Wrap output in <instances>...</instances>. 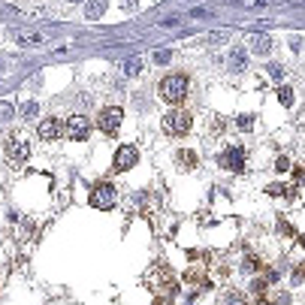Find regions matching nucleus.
I'll return each instance as SVG.
<instances>
[{
	"label": "nucleus",
	"instance_id": "obj_15",
	"mask_svg": "<svg viewBox=\"0 0 305 305\" xmlns=\"http://www.w3.org/2000/svg\"><path fill=\"white\" fill-rule=\"evenodd\" d=\"M266 73H269L272 82H281V79H284V67H281V64H269V67H266Z\"/></svg>",
	"mask_w": 305,
	"mask_h": 305
},
{
	"label": "nucleus",
	"instance_id": "obj_8",
	"mask_svg": "<svg viewBox=\"0 0 305 305\" xmlns=\"http://www.w3.org/2000/svg\"><path fill=\"white\" fill-rule=\"evenodd\" d=\"M6 160H12V163H18V160H27V154H30V145L24 142V139H12V142H6Z\"/></svg>",
	"mask_w": 305,
	"mask_h": 305
},
{
	"label": "nucleus",
	"instance_id": "obj_20",
	"mask_svg": "<svg viewBox=\"0 0 305 305\" xmlns=\"http://www.w3.org/2000/svg\"><path fill=\"white\" fill-rule=\"evenodd\" d=\"M15 115V109H12V103H0V121H9Z\"/></svg>",
	"mask_w": 305,
	"mask_h": 305
},
{
	"label": "nucleus",
	"instance_id": "obj_29",
	"mask_svg": "<svg viewBox=\"0 0 305 305\" xmlns=\"http://www.w3.org/2000/svg\"><path fill=\"white\" fill-rule=\"evenodd\" d=\"M257 305H269V302H266V299H257Z\"/></svg>",
	"mask_w": 305,
	"mask_h": 305
},
{
	"label": "nucleus",
	"instance_id": "obj_13",
	"mask_svg": "<svg viewBox=\"0 0 305 305\" xmlns=\"http://www.w3.org/2000/svg\"><path fill=\"white\" fill-rule=\"evenodd\" d=\"M221 305H248V296H245V293H239V290H230V293L224 296V302H221Z\"/></svg>",
	"mask_w": 305,
	"mask_h": 305
},
{
	"label": "nucleus",
	"instance_id": "obj_23",
	"mask_svg": "<svg viewBox=\"0 0 305 305\" xmlns=\"http://www.w3.org/2000/svg\"><path fill=\"white\" fill-rule=\"evenodd\" d=\"M103 9H106V6H103V3H91V6H88V9H85V12H88V15H91V18H97V15H103Z\"/></svg>",
	"mask_w": 305,
	"mask_h": 305
},
{
	"label": "nucleus",
	"instance_id": "obj_12",
	"mask_svg": "<svg viewBox=\"0 0 305 305\" xmlns=\"http://www.w3.org/2000/svg\"><path fill=\"white\" fill-rule=\"evenodd\" d=\"M175 163H178L181 169H194V166H197V154H194L190 148H181L178 154H175Z\"/></svg>",
	"mask_w": 305,
	"mask_h": 305
},
{
	"label": "nucleus",
	"instance_id": "obj_25",
	"mask_svg": "<svg viewBox=\"0 0 305 305\" xmlns=\"http://www.w3.org/2000/svg\"><path fill=\"white\" fill-rule=\"evenodd\" d=\"M169 58H172V52H169V49H163V52H157V55H154V61H157V64H166Z\"/></svg>",
	"mask_w": 305,
	"mask_h": 305
},
{
	"label": "nucleus",
	"instance_id": "obj_19",
	"mask_svg": "<svg viewBox=\"0 0 305 305\" xmlns=\"http://www.w3.org/2000/svg\"><path fill=\"white\" fill-rule=\"evenodd\" d=\"M278 103L281 106H290L293 103V91L290 88H278Z\"/></svg>",
	"mask_w": 305,
	"mask_h": 305
},
{
	"label": "nucleus",
	"instance_id": "obj_22",
	"mask_svg": "<svg viewBox=\"0 0 305 305\" xmlns=\"http://www.w3.org/2000/svg\"><path fill=\"white\" fill-rule=\"evenodd\" d=\"M251 293H254V296H263V293H266V281H263V278H257V281L251 284Z\"/></svg>",
	"mask_w": 305,
	"mask_h": 305
},
{
	"label": "nucleus",
	"instance_id": "obj_3",
	"mask_svg": "<svg viewBox=\"0 0 305 305\" xmlns=\"http://www.w3.org/2000/svg\"><path fill=\"white\" fill-rule=\"evenodd\" d=\"M163 130L169 136H184L190 130V115H187V112H181V109L166 112V115H163Z\"/></svg>",
	"mask_w": 305,
	"mask_h": 305
},
{
	"label": "nucleus",
	"instance_id": "obj_14",
	"mask_svg": "<svg viewBox=\"0 0 305 305\" xmlns=\"http://www.w3.org/2000/svg\"><path fill=\"white\" fill-rule=\"evenodd\" d=\"M15 40H18L21 46H30V43H40L43 36H40V33H27V30H21V33H15Z\"/></svg>",
	"mask_w": 305,
	"mask_h": 305
},
{
	"label": "nucleus",
	"instance_id": "obj_21",
	"mask_svg": "<svg viewBox=\"0 0 305 305\" xmlns=\"http://www.w3.org/2000/svg\"><path fill=\"white\" fill-rule=\"evenodd\" d=\"M236 127H239V130H251V127H254V118H251V115H239V118H236Z\"/></svg>",
	"mask_w": 305,
	"mask_h": 305
},
{
	"label": "nucleus",
	"instance_id": "obj_17",
	"mask_svg": "<svg viewBox=\"0 0 305 305\" xmlns=\"http://www.w3.org/2000/svg\"><path fill=\"white\" fill-rule=\"evenodd\" d=\"M139 67H142V61H139V58H130V61L124 64V73H127V76H139Z\"/></svg>",
	"mask_w": 305,
	"mask_h": 305
},
{
	"label": "nucleus",
	"instance_id": "obj_7",
	"mask_svg": "<svg viewBox=\"0 0 305 305\" xmlns=\"http://www.w3.org/2000/svg\"><path fill=\"white\" fill-rule=\"evenodd\" d=\"M136 160H139V151H136L133 145H121V148L115 151V163H112V169H115V172H124V169H130Z\"/></svg>",
	"mask_w": 305,
	"mask_h": 305
},
{
	"label": "nucleus",
	"instance_id": "obj_2",
	"mask_svg": "<svg viewBox=\"0 0 305 305\" xmlns=\"http://www.w3.org/2000/svg\"><path fill=\"white\" fill-rule=\"evenodd\" d=\"M121 121H124V112L118 106H106L100 109V118H97V127L106 133V136H115L121 130Z\"/></svg>",
	"mask_w": 305,
	"mask_h": 305
},
{
	"label": "nucleus",
	"instance_id": "obj_9",
	"mask_svg": "<svg viewBox=\"0 0 305 305\" xmlns=\"http://www.w3.org/2000/svg\"><path fill=\"white\" fill-rule=\"evenodd\" d=\"M248 67V49H230V55H227V70L230 73H245Z\"/></svg>",
	"mask_w": 305,
	"mask_h": 305
},
{
	"label": "nucleus",
	"instance_id": "obj_28",
	"mask_svg": "<svg viewBox=\"0 0 305 305\" xmlns=\"http://www.w3.org/2000/svg\"><path fill=\"white\" fill-rule=\"evenodd\" d=\"M269 194H272V197H278V194H284V187H281V184H272V187H269Z\"/></svg>",
	"mask_w": 305,
	"mask_h": 305
},
{
	"label": "nucleus",
	"instance_id": "obj_4",
	"mask_svg": "<svg viewBox=\"0 0 305 305\" xmlns=\"http://www.w3.org/2000/svg\"><path fill=\"white\" fill-rule=\"evenodd\" d=\"M115 203H118V194H115V187H112V184L100 181V184L91 190V206H94V209L106 212V209H112Z\"/></svg>",
	"mask_w": 305,
	"mask_h": 305
},
{
	"label": "nucleus",
	"instance_id": "obj_18",
	"mask_svg": "<svg viewBox=\"0 0 305 305\" xmlns=\"http://www.w3.org/2000/svg\"><path fill=\"white\" fill-rule=\"evenodd\" d=\"M242 269H245L248 275H251V272H257V269H260V260H257V257H245V263H242Z\"/></svg>",
	"mask_w": 305,
	"mask_h": 305
},
{
	"label": "nucleus",
	"instance_id": "obj_6",
	"mask_svg": "<svg viewBox=\"0 0 305 305\" xmlns=\"http://www.w3.org/2000/svg\"><path fill=\"white\" fill-rule=\"evenodd\" d=\"M64 133H67L73 142H82V139H88V133H91V121H88L85 115H73V118H67Z\"/></svg>",
	"mask_w": 305,
	"mask_h": 305
},
{
	"label": "nucleus",
	"instance_id": "obj_27",
	"mask_svg": "<svg viewBox=\"0 0 305 305\" xmlns=\"http://www.w3.org/2000/svg\"><path fill=\"white\" fill-rule=\"evenodd\" d=\"M275 166H278V172H284V169L290 166V160H287V157H278V163H275Z\"/></svg>",
	"mask_w": 305,
	"mask_h": 305
},
{
	"label": "nucleus",
	"instance_id": "obj_30",
	"mask_svg": "<svg viewBox=\"0 0 305 305\" xmlns=\"http://www.w3.org/2000/svg\"><path fill=\"white\" fill-rule=\"evenodd\" d=\"M299 242H302V248H305V236H299Z\"/></svg>",
	"mask_w": 305,
	"mask_h": 305
},
{
	"label": "nucleus",
	"instance_id": "obj_16",
	"mask_svg": "<svg viewBox=\"0 0 305 305\" xmlns=\"http://www.w3.org/2000/svg\"><path fill=\"white\" fill-rule=\"evenodd\" d=\"M36 112H40V106H36L33 100H27V103L21 106V115H24V118H36Z\"/></svg>",
	"mask_w": 305,
	"mask_h": 305
},
{
	"label": "nucleus",
	"instance_id": "obj_1",
	"mask_svg": "<svg viewBox=\"0 0 305 305\" xmlns=\"http://www.w3.org/2000/svg\"><path fill=\"white\" fill-rule=\"evenodd\" d=\"M160 97L166 103H181L187 97V76H181V73L166 76V79L160 82Z\"/></svg>",
	"mask_w": 305,
	"mask_h": 305
},
{
	"label": "nucleus",
	"instance_id": "obj_24",
	"mask_svg": "<svg viewBox=\"0 0 305 305\" xmlns=\"http://www.w3.org/2000/svg\"><path fill=\"white\" fill-rule=\"evenodd\" d=\"M305 281V266H296L293 269V284H302Z\"/></svg>",
	"mask_w": 305,
	"mask_h": 305
},
{
	"label": "nucleus",
	"instance_id": "obj_5",
	"mask_svg": "<svg viewBox=\"0 0 305 305\" xmlns=\"http://www.w3.org/2000/svg\"><path fill=\"white\" fill-rule=\"evenodd\" d=\"M218 163L224 166V169H230V172H242L245 169V148L242 145H230L224 151V154L218 157Z\"/></svg>",
	"mask_w": 305,
	"mask_h": 305
},
{
	"label": "nucleus",
	"instance_id": "obj_10",
	"mask_svg": "<svg viewBox=\"0 0 305 305\" xmlns=\"http://www.w3.org/2000/svg\"><path fill=\"white\" fill-rule=\"evenodd\" d=\"M248 49H251L254 55H269L272 40H269L266 33H251V36H248Z\"/></svg>",
	"mask_w": 305,
	"mask_h": 305
},
{
	"label": "nucleus",
	"instance_id": "obj_26",
	"mask_svg": "<svg viewBox=\"0 0 305 305\" xmlns=\"http://www.w3.org/2000/svg\"><path fill=\"white\" fill-rule=\"evenodd\" d=\"M209 40H212V43H227V33H212Z\"/></svg>",
	"mask_w": 305,
	"mask_h": 305
},
{
	"label": "nucleus",
	"instance_id": "obj_11",
	"mask_svg": "<svg viewBox=\"0 0 305 305\" xmlns=\"http://www.w3.org/2000/svg\"><path fill=\"white\" fill-rule=\"evenodd\" d=\"M64 133V124L58 121V118H46L43 124H40V139H58Z\"/></svg>",
	"mask_w": 305,
	"mask_h": 305
}]
</instances>
